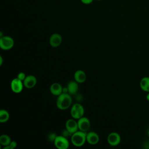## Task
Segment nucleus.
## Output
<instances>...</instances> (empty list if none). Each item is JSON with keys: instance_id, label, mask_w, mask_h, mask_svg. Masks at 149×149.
<instances>
[{"instance_id": "nucleus-2", "label": "nucleus", "mask_w": 149, "mask_h": 149, "mask_svg": "<svg viewBox=\"0 0 149 149\" xmlns=\"http://www.w3.org/2000/svg\"><path fill=\"white\" fill-rule=\"evenodd\" d=\"M87 133L81 130L77 131L73 133L71 136L72 143L76 147H81L86 141Z\"/></svg>"}, {"instance_id": "nucleus-14", "label": "nucleus", "mask_w": 149, "mask_h": 149, "mask_svg": "<svg viewBox=\"0 0 149 149\" xmlns=\"http://www.w3.org/2000/svg\"><path fill=\"white\" fill-rule=\"evenodd\" d=\"M68 93L71 94H74L77 93L79 89V85L76 81H70L67 86Z\"/></svg>"}, {"instance_id": "nucleus-13", "label": "nucleus", "mask_w": 149, "mask_h": 149, "mask_svg": "<svg viewBox=\"0 0 149 149\" xmlns=\"http://www.w3.org/2000/svg\"><path fill=\"white\" fill-rule=\"evenodd\" d=\"M74 78L75 81L77 83H83L86 79V75L84 71L81 70H78L75 72L74 74Z\"/></svg>"}, {"instance_id": "nucleus-8", "label": "nucleus", "mask_w": 149, "mask_h": 149, "mask_svg": "<svg viewBox=\"0 0 149 149\" xmlns=\"http://www.w3.org/2000/svg\"><path fill=\"white\" fill-rule=\"evenodd\" d=\"M66 129L69 132L72 134L74 132H77L79 129L77 122L73 119H68L65 124Z\"/></svg>"}, {"instance_id": "nucleus-25", "label": "nucleus", "mask_w": 149, "mask_h": 149, "mask_svg": "<svg viewBox=\"0 0 149 149\" xmlns=\"http://www.w3.org/2000/svg\"><path fill=\"white\" fill-rule=\"evenodd\" d=\"M97 1H102V0H97Z\"/></svg>"}, {"instance_id": "nucleus-16", "label": "nucleus", "mask_w": 149, "mask_h": 149, "mask_svg": "<svg viewBox=\"0 0 149 149\" xmlns=\"http://www.w3.org/2000/svg\"><path fill=\"white\" fill-rule=\"evenodd\" d=\"M9 119V112L5 109H1L0 111V122L5 123L7 122Z\"/></svg>"}, {"instance_id": "nucleus-22", "label": "nucleus", "mask_w": 149, "mask_h": 149, "mask_svg": "<svg viewBox=\"0 0 149 149\" xmlns=\"http://www.w3.org/2000/svg\"><path fill=\"white\" fill-rule=\"evenodd\" d=\"M2 61H3L2 57L1 56H0V65H2Z\"/></svg>"}, {"instance_id": "nucleus-19", "label": "nucleus", "mask_w": 149, "mask_h": 149, "mask_svg": "<svg viewBox=\"0 0 149 149\" xmlns=\"http://www.w3.org/2000/svg\"><path fill=\"white\" fill-rule=\"evenodd\" d=\"M9 146H10V147L11 149H13V148H15L16 147V146H17V143H16V142L15 141H11V142H10V143L9 144Z\"/></svg>"}, {"instance_id": "nucleus-20", "label": "nucleus", "mask_w": 149, "mask_h": 149, "mask_svg": "<svg viewBox=\"0 0 149 149\" xmlns=\"http://www.w3.org/2000/svg\"><path fill=\"white\" fill-rule=\"evenodd\" d=\"M81 2L83 3V4H85V5H89V4H91L94 0H80Z\"/></svg>"}, {"instance_id": "nucleus-15", "label": "nucleus", "mask_w": 149, "mask_h": 149, "mask_svg": "<svg viewBox=\"0 0 149 149\" xmlns=\"http://www.w3.org/2000/svg\"><path fill=\"white\" fill-rule=\"evenodd\" d=\"M140 87L144 91L149 93V77H144L141 79Z\"/></svg>"}, {"instance_id": "nucleus-9", "label": "nucleus", "mask_w": 149, "mask_h": 149, "mask_svg": "<svg viewBox=\"0 0 149 149\" xmlns=\"http://www.w3.org/2000/svg\"><path fill=\"white\" fill-rule=\"evenodd\" d=\"M62 41V36L58 33H54L52 34L49 40V44L52 47H57L60 45Z\"/></svg>"}, {"instance_id": "nucleus-1", "label": "nucleus", "mask_w": 149, "mask_h": 149, "mask_svg": "<svg viewBox=\"0 0 149 149\" xmlns=\"http://www.w3.org/2000/svg\"><path fill=\"white\" fill-rule=\"evenodd\" d=\"M72 100L70 95L68 93H62L58 95L56 101L57 107L61 109L64 110L68 109L71 105Z\"/></svg>"}, {"instance_id": "nucleus-5", "label": "nucleus", "mask_w": 149, "mask_h": 149, "mask_svg": "<svg viewBox=\"0 0 149 149\" xmlns=\"http://www.w3.org/2000/svg\"><path fill=\"white\" fill-rule=\"evenodd\" d=\"M23 85V82L17 77L12 80L10 87L13 92L15 93H19L22 91Z\"/></svg>"}, {"instance_id": "nucleus-17", "label": "nucleus", "mask_w": 149, "mask_h": 149, "mask_svg": "<svg viewBox=\"0 0 149 149\" xmlns=\"http://www.w3.org/2000/svg\"><path fill=\"white\" fill-rule=\"evenodd\" d=\"M11 140L9 136L6 134H2L0 136V143L3 146H6L9 145Z\"/></svg>"}, {"instance_id": "nucleus-4", "label": "nucleus", "mask_w": 149, "mask_h": 149, "mask_svg": "<svg viewBox=\"0 0 149 149\" xmlns=\"http://www.w3.org/2000/svg\"><path fill=\"white\" fill-rule=\"evenodd\" d=\"M14 45L13 39L9 36H3L0 38V47L4 50H8Z\"/></svg>"}, {"instance_id": "nucleus-12", "label": "nucleus", "mask_w": 149, "mask_h": 149, "mask_svg": "<svg viewBox=\"0 0 149 149\" xmlns=\"http://www.w3.org/2000/svg\"><path fill=\"white\" fill-rule=\"evenodd\" d=\"M50 91L53 95L58 96L63 93V88L59 83H54L50 87Z\"/></svg>"}, {"instance_id": "nucleus-11", "label": "nucleus", "mask_w": 149, "mask_h": 149, "mask_svg": "<svg viewBox=\"0 0 149 149\" xmlns=\"http://www.w3.org/2000/svg\"><path fill=\"white\" fill-rule=\"evenodd\" d=\"M86 141L91 145L96 144L99 141V136L98 134L93 132H88L86 135Z\"/></svg>"}, {"instance_id": "nucleus-3", "label": "nucleus", "mask_w": 149, "mask_h": 149, "mask_svg": "<svg viewBox=\"0 0 149 149\" xmlns=\"http://www.w3.org/2000/svg\"><path fill=\"white\" fill-rule=\"evenodd\" d=\"M55 146L58 149H67L69 146V142L63 136H56L54 141Z\"/></svg>"}, {"instance_id": "nucleus-6", "label": "nucleus", "mask_w": 149, "mask_h": 149, "mask_svg": "<svg viewBox=\"0 0 149 149\" xmlns=\"http://www.w3.org/2000/svg\"><path fill=\"white\" fill-rule=\"evenodd\" d=\"M77 124L79 130L85 132L88 130L90 127V122L89 119L87 118L84 116H82L81 118L79 119L77 121Z\"/></svg>"}, {"instance_id": "nucleus-18", "label": "nucleus", "mask_w": 149, "mask_h": 149, "mask_svg": "<svg viewBox=\"0 0 149 149\" xmlns=\"http://www.w3.org/2000/svg\"><path fill=\"white\" fill-rule=\"evenodd\" d=\"M19 79H20V80H22V81H24V80L25 79V78L26 77L25 73L23 72H20L19 73H18L17 74V77Z\"/></svg>"}, {"instance_id": "nucleus-24", "label": "nucleus", "mask_w": 149, "mask_h": 149, "mask_svg": "<svg viewBox=\"0 0 149 149\" xmlns=\"http://www.w3.org/2000/svg\"><path fill=\"white\" fill-rule=\"evenodd\" d=\"M148 136H149V130H148Z\"/></svg>"}, {"instance_id": "nucleus-7", "label": "nucleus", "mask_w": 149, "mask_h": 149, "mask_svg": "<svg viewBox=\"0 0 149 149\" xmlns=\"http://www.w3.org/2000/svg\"><path fill=\"white\" fill-rule=\"evenodd\" d=\"M121 140L120 135L116 132H112L108 136L107 141L109 145L112 146H118Z\"/></svg>"}, {"instance_id": "nucleus-21", "label": "nucleus", "mask_w": 149, "mask_h": 149, "mask_svg": "<svg viewBox=\"0 0 149 149\" xmlns=\"http://www.w3.org/2000/svg\"><path fill=\"white\" fill-rule=\"evenodd\" d=\"M56 136L55 134L52 133L51 134H50V135L49 136V139L51 140L54 141V140H55V139L56 138Z\"/></svg>"}, {"instance_id": "nucleus-10", "label": "nucleus", "mask_w": 149, "mask_h": 149, "mask_svg": "<svg viewBox=\"0 0 149 149\" xmlns=\"http://www.w3.org/2000/svg\"><path fill=\"white\" fill-rule=\"evenodd\" d=\"M23 84L27 88H31L35 86L37 83V79L33 75H28L24 80Z\"/></svg>"}, {"instance_id": "nucleus-23", "label": "nucleus", "mask_w": 149, "mask_h": 149, "mask_svg": "<svg viewBox=\"0 0 149 149\" xmlns=\"http://www.w3.org/2000/svg\"><path fill=\"white\" fill-rule=\"evenodd\" d=\"M146 99H147L148 101H149V93H148V94H147V95H146Z\"/></svg>"}]
</instances>
